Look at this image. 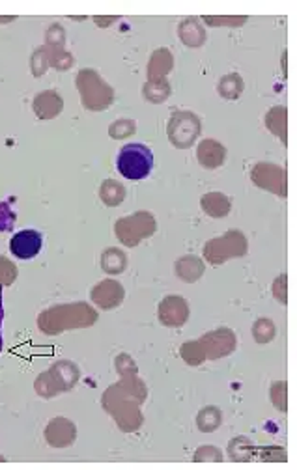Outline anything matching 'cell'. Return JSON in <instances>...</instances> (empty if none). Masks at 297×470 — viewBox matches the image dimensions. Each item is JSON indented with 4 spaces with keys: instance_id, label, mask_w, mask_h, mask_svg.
Here are the masks:
<instances>
[{
    "instance_id": "cell-29",
    "label": "cell",
    "mask_w": 297,
    "mask_h": 470,
    "mask_svg": "<svg viewBox=\"0 0 297 470\" xmlns=\"http://www.w3.org/2000/svg\"><path fill=\"white\" fill-rule=\"evenodd\" d=\"M275 332H277L275 325L269 319H258L253 327V336L258 343L271 342L273 338H275Z\"/></svg>"
},
{
    "instance_id": "cell-18",
    "label": "cell",
    "mask_w": 297,
    "mask_h": 470,
    "mask_svg": "<svg viewBox=\"0 0 297 470\" xmlns=\"http://www.w3.org/2000/svg\"><path fill=\"white\" fill-rule=\"evenodd\" d=\"M200 206L204 209V213L213 217V219H223L230 213V208H232L230 198H226L223 192H208V195L202 196Z\"/></svg>"
},
{
    "instance_id": "cell-25",
    "label": "cell",
    "mask_w": 297,
    "mask_h": 470,
    "mask_svg": "<svg viewBox=\"0 0 297 470\" xmlns=\"http://www.w3.org/2000/svg\"><path fill=\"white\" fill-rule=\"evenodd\" d=\"M170 96V84L167 79L161 80H148L144 86V98L152 103H163Z\"/></svg>"
},
{
    "instance_id": "cell-27",
    "label": "cell",
    "mask_w": 297,
    "mask_h": 470,
    "mask_svg": "<svg viewBox=\"0 0 297 470\" xmlns=\"http://www.w3.org/2000/svg\"><path fill=\"white\" fill-rule=\"evenodd\" d=\"M181 359L189 364V366H200L206 361V353L200 342H187L180 349Z\"/></svg>"
},
{
    "instance_id": "cell-6",
    "label": "cell",
    "mask_w": 297,
    "mask_h": 470,
    "mask_svg": "<svg viewBox=\"0 0 297 470\" xmlns=\"http://www.w3.org/2000/svg\"><path fill=\"white\" fill-rule=\"evenodd\" d=\"M202 125L198 120L197 114H192L189 110H176L167 125V134L174 146L180 150L191 147L197 138L200 136Z\"/></svg>"
},
{
    "instance_id": "cell-1",
    "label": "cell",
    "mask_w": 297,
    "mask_h": 470,
    "mask_svg": "<svg viewBox=\"0 0 297 470\" xmlns=\"http://www.w3.org/2000/svg\"><path fill=\"white\" fill-rule=\"evenodd\" d=\"M118 386V390L122 392L118 397L114 392H105L103 397V405L105 409H109L114 418H116L118 426L124 431H135L141 428L143 424V415L138 410V405L144 401L146 397V388L144 385L131 375V379H125Z\"/></svg>"
},
{
    "instance_id": "cell-7",
    "label": "cell",
    "mask_w": 297,
    "mask_h": 470,
    "mask_svg": "<svg viewBox=\"0 0 297 470\" xmlns=\"http://www.w3.org/2000/svg\"><path fill=\"white\" fill-rule=\"evenodd\" d=\"M155 228H157V224H155L154 215L141 211V213L131 215L127 219L118 220L116 235L127 246H136L143 239L154 235Z\"/></svg>"
},
{
    "instance_id": "cell-13",
    "label": "cell",
    "mask_w": 297,
    "mask_h": 470,
    "mask_svg": "<svg viewBox=\"0 0 297 470\" xmlns=\"http://www.w3.org/2000/svg\"><path fill=\"white\" fill-rule=\"evenodd\" d=\"M92 300L101 308L111 310L124 300V287L116 280H103L92 289Z\"/></svg>"
},
{
    "instance_id": "cell-24",
    "label": "cell",
    "mask_w": 297,
    "mask_h": 470,
    "mask_svg": "<svg viewBox=\"0 0 297 470\" xmlns=\"http://www.w3.org/2000/svg\"><path fill=\"white\" fill-rule=\"evenodd\" d=\"M243 79L240 77L237 73H230V75H224L223 79L219 80V93H221V98L224 99H237L240 96H242L243 92Z\"/></svg>"
},
{
    "instance_id": "cell-20",
    "label": "cell",
    "mask_w": 297,
    "mask_h": 470,
    "mask_svg": "<svg viewBox=\"0 0 297 470\" xmlns=\"http://www.w3.org/2000/svg\"><path fill=\"white\" fill-rule=\"evenodd\" d=\"M178 34L187 47H200L206 42V32L197 19H186L178 28Z\"/></svg>"
},
{
    "instance_id": "cell-10",
    "label": "cell",
    "mask_w": 297,
    "mask_h": 470,
    "mask_svg": "<svg viewBox=\"0 0 297 470\" xmlns=\"http://www.w3.org/2000/svg\"><path fill=\"white\" fill-rule=\"evenodd\" d=\"M206 353V361H217L230 354L235 349V336L230 329H217L213 332L202 336V340H198Z\"/></svg>"
},
{
    "instance_id": "cell-31",
    "label": "cell",
    "mask_w": 297,
    "mask_h": 470,
    "mask_svg": "<svg viewBox=\"0 0 297 470\" xmlns=\"http://www.w3.org/2000/svg\"><path fill=\"white\" fill-rule=\"evenodd\" d=\"M135 133V123L131 120H118L116 123L111 125V136L112 138H125Z\"/></svg>"
},
{
    "instance_id": "cell-5",
    "label": "cell",
    "mask_w": 297,
    "mask_h": 470,
    "mask_svg": "<svg viewBox=\"0 0 297 470\" xmlns=\"http://www.w3.org/2000/svg\"><path fill=\"white\" fill-rule=\"evenodd\" d=\"M245 254H247V239L237 230H230L221 237L211 239L204 246L206 262H210L211 265H221L230 257H240Z\"/></svg>"
},
{
    "instance_id": "cell-17",
    "label": "cell",
    "mask_w": 297,
    "mask_h": 470,
    "mask_svg": "<svg viewBox=\"0 0 297 470\" xmlns=\"http://www.w3.org/2000/svg\"><path fill=\"white\" fill-rule=\"evenodd\" d=\"M174 67V56L168 49H157L148 64V79L161 80L165 79Z\"/></svg>"
},
{
    "instance_id": "cell-34",
    "label": "cell",
    "mask_w": 297,
    "mask_h": 470,
    "mask_svg": "<svg viewBox=\"0 0 297 470\" xmlns=\"http://www.w3.org/2000/svg\"><path fill=\"white\" fill-rule=\"evenodd\" d=\"M204 21H208L210 25H243L247 19L245 17H235V19H215V17H204Z\"/></svg>"
},
{
    "instance_id": "cell-15",
    "label": "cell",
    "mask_w": 297,
    "mask_h": 470,
    "mask_svg": "<svg viewBox=\"0 0 297 470\" xmlns=\"http://www.w3.org/2000/svg\"><path fill=\"white\" fill-rule=\"evenodd\" d=\"M45 439L55 448L69 446L75 440V426L66 418H55L45 429Z\"/></svg>"
},
{
    "instance_id": "cell-8",
    "label": "cell",
    "mask_w": 297,
    "mask_h": 470,
    "mask_svg": "<svg viewBox=\"0 0 297 470\" xmlns=\"http://www.w3.org/2000/svg\"><path fill=\"white\" fill-rule=\"evenodd\" d=\"M77 379H79V370L73 364L58 362V364L51 368L49 372H45L42 377L37 379L36 386L47 385L45 388H39L37 392L44 397H53L56 392L69 390L77 383Z\"/></svg>"
},
{
    "instance_id": "cell-30",
    "label": "cell",
    "mask_w": 297,
    "mask_h": 470,
    "mask_svg": "<svg viewBox=\"0 0 297 470\" xmlns=\"http://www.w3.org/2000/svg\"><path fill=\"white\" fill-rule=\"evenodd\" d=\"M17 278V269L13 265L10 260L0 256V284L2 286H10L13 284V280Z\"/></svg>"
},
{
    "instance_id": "cell-4",
    "label": "cell",
    "mask_w": 297,
    "mask_h": 470,
    "mask_svg": "<svg viewBox=\"0 0 297 470\" xmlns=\"http://www.w3.org/2000/svg\"><path fill=\"white\" fill-rule=\"evenodd\" d=\"M77 88L82 96V103L88 110H103L111 107L114 92L107 82L101 80L92 69H82L77 77Z\"/></svg>"
},
{
    "instance_id": "cell-28",
    "label": "cell",
    "mask_w": 297,
    "mask_h": 470,
    "mask_svg": "<svg viewBox=\"0 0 297 470\" xmlns=\"http://www.w3.org/2000/svg\"><path fill=\"white\" fill-rule=\"evenodd\" d=\"M228 453L234 461H247V459H251V453H253V444L245 437H237V439L230 442Z\"/></svg>"
},
{
    "instance_id": "cell-21",
    "label": "cell",
    "mask_w": 297,
    "mask_h": 470,
    "mask_svg": "<svg viewBox=\"0 0 297 470\" xmlns=\"http://www.w3.org/2000/svg\"><path fill=\"white\" fill-rule=\"evenodd\" d=\"M101 267L109 275H120L127 267V257H125L124 252L118 251V248H109L101 256Z\"/></svg>"
},
{
    "instance_id": "cell-16",
    "label": "cell",
    "mask_w": 297,
    "mask_h": 470,
    "mask_svg": "<svg viewBox=\"0 0 297 470\" xmlns=\"http://www.w3.org/2000/svg\"><path fill=\"white\" fill-rule=\"evenodd\" d=\"M62 98L56 92H42L34 99V110H36L37 118L42 120H51V118L58 116V112L62 110Z\"/></svg>"
},
{
    "instance_id": "cell-14",
    "label": "cell",
    "mask_w": 297,
    "mask_h": 470,
    "mask_svg": "<svg viewBox=\"0 0 297 470\" xmlns=\"http://www.w3.org/2000/svg\"><path fill=\"white\" fill-rule=\"evenodd\" d=\"M197 157L198 163L208 168V170H215L219 166L224 165L226 161V147L217 141H202L197 147Z\"/></svg>"
},
{
    "instance_id": "cell-22",
    "label": "cell",
    "mask_w": 297,
    "mask_h": 470,
    "mask_svg": "<svg viewBox=\"0 0 297 470\" xmlns=\"http://www.w3.org/2000/svg\"><path fill=\"white\" fill-rule=\"evenodd\" d=\"M266 127L286 142V109L285 107H273L266 114Z\"/></svg>"
},
{
    "instance_id": "cell-9",
    "label": "cell",
    "mask_w": 297,
    "mask_h": 470,
    "mask_svg": "<svg viewBox=\"0 0 297 470\" xmlns=\"http://www.w3.org/2000/svg\"><path fill=\"white\" fill-rule=\"evenodd\" d=\"M251 179L254 185H258L260 189L269 190L277 196H286V174L285 170L271 163H258L251 172Z\"/></svg>"
},
{
    "instance_id": "cell-3",
    "label": "cell",
    "mask_w": 297,
    "mask_h": 470,
    "mask_svg": "<svg viewBox=\"0 0 297 470\" xmlns=\"http://www.w3.org/2000/svg\"><path fill=\"white\" fill-rule=\"evenodd\" d=\"M116 168L125 179H144L154 168V153L144 144H127L118 153Z\"/></svg>"
},
{
    "instance_id": "cell-11",
    "label": "cell",
    "mask_w": 297,
    "mask_h": 470,
    "mask_svg": "<svg viewBox=\"0 0 297 470\" xmlns=\"http://www.w3.org/2000/svg\"><path fill=\"white\" fill-rule=\"evenodd\" d=\"M44 246V237L36 230H23L17 232L10 241V251L19 260H32L36 257Z\"/></svg>"
},
{
    "instance_id": "cell-33",
    "label": "cell",
    "mask_w": 297,
    "mask_h": 470,
    "mask_svg": "<svg viewBox=\"0 0 297 470\" xmlns=\"http://www.w3.org/2000/svg\"><path fill=\"white\" fill-rule=\"evenodd\" d=\"M271 399L275 407L279 410H286V385L285 383H277L271 388Z\"/></svg>"
},
{
    "instance_id": "cell-19",
    "label": "cell",
    "mask_w": 297,
    "mask_h": 470,
    "mask_svg": "<svg viewBox=\"0 0 297 470\" xmlns=\"http://www.w3.org/2000/svg\"><path fill=\"white\" fill-rule=\"evenodd\" d=\"M176 275L183 282H197L204 275V262L197 256H183L176 262Z\"/></svg>"
},
{
    "instance_id": "cell-35",
    "label": "cell",
    "mask_w": 297,
    "mask_h": 470,
    "mask_svg": "<svg viewBox=\"0 0 297 470\" xmlns=\"http://www.w3.org/2000/svg\"><path fill=\"white\" fill-rule=\"evenodd\" d=\"M286 280V276H280L279 280L275 282V295H277V299L280 300V302H286V295L280 291V286H282V282Z\"/></svg>"
},
{
    "instance_id": "cell-32",
    "label": "cell",
    "mask_w": 297,
    "mask_h": 470,
    "mask_svg": "<svg viewBox=\"0 0 297 470\" xmlns=\"http://www.w3.org/2000/svg\"><path fill=\"white\" fill-rule=\"evenodd\" d=\"M195 461H215V463H219V461H223V453H221V450L211 448V446H202L195 453Z\"/></svg>"
},
{
    "instance_id": "cell-12",
    "label": "cell",
    "mask_w": 297,
    "mask_h": 470,
    "mask_svg": "<svg viewBox=\"0 0 297 470\" xmlns=\"http://www.w3.org/2000/svg\"><path fill=\"white\" fill-rule=\"evenodd\" d=\"M189 319V305L183 297L170 295L159 305V321L165 327H181Z\"/></svg>"
},
{
    "instance_id": "cell-23",
    "label": "cell",
    "mask_w": 297,
    "mask_h": 470,
    "mask_svg": "<svg viewBox=\"0 0 297 470\" xmlns=\"http://www.w3.org/2000/svg\"><path fill=\"white\" fill-rule=\"evenodd\" d=\"M221 420H223V416L217 407H204L197 416V428L202 433H211L221 426Z\"/></svg>"
},
{
    "instance_id": "cell-26",
    "label": "cell",
    "mask_w": 297,
    "mask_h": 470,
    "mask_svg": "<svg viewBox=\"0 0 297 470\" xmlns=\"http://www.w3.org/2000/svg\"><path fill=\"white\" fill-rule=\"evenodd\" d=\"M99 195H101V200L105 201L107 206H118L125 198V189L114 179H107L105 183L101 185Z\"/></svg>"
},
{
    "instance_id": "cell-2",
    "label": "cell",
    "mask_w": 297,
    "mask_h": 470,
    "mask_svg": "<svg viewBox=\"0 0 297 470\" xmlns=\"http://www.w3.org/2000/svg\"><path fill=\"white\" fill-rule=\"evenodd\" d=\"M98 319L96 311L84 302L79 305L56 306L53 310L44 311L39 316V329L47 334H58L60 330L75 329V327H88Z\"/></svg>"
}]
</instances>
